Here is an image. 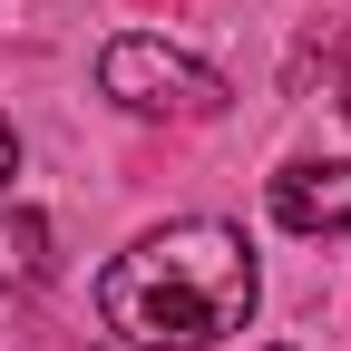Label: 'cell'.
<instances>
[{
	"instance_id": "6da1fadb",
	"label": "cell",
	"mask_w": 351,
	"mask_h": 351,
	"mask_svg": "<svg viewBox=\"0 0 351 351\" xmlns=\"http://www.w3.org/2000/svg\"><path fill=\"white\" fill-rule=\"evenodd\" d=\"M244 313H254V244L215 215L137 234L98 274V322L137 351H205L244 332Z\"/></svg>"
},
{
	"instance_id": "277c9868",
	"label": "cell",
	"mask_w": 351,
	"mask_h": 351,
	"mask_svg": "<svg viewBox=\"0 0 351 351\" xmlns=\"http://www.w3.org/2000/svg\"><path fill=\"white\" fill-rule=\"evenodd\" d=\"M0 283H49V225H39V215L29 205H10V215H0Z\"/></svg>"
},
{
	"instance_id": "7a4b0ae2",
	"label": "cell",
	"mask_w": 351,
	"mask_h": 351,
	"mask_svg": "<svg viewBox=\"0 0 351 351\" xmlns=\"http://www.w3.org/2000/svg\"><path fill=\"white\" fill-rule=\"evenodd\" d=\"M98 88L137 117H215L225 108V78L205 59H186V49H166V39H108Z\"/></svg>"
},
{
	"instance_id": "8992f818",
	"label": "cell",
	"mask_w": 351,
	"mask_h": 351,
	"mask_svg": "<svg viewBox=\"0 0 351 351\" xmlns=\"http://www.w3.org/2000/svg\"><path fill=\"white\" fill-rule=\"evenodd\" d=\"M341 117H351V59H341Z\"/></svg>"
},
{
	"instance_id": "5b68a950",
	"label": "cell",
	"mask_w": 351,
	"mask_h": 351,
	"mask_svg": "<svg viewBox=\"0 0 351 351\" xmlns=\"http://www.w3.org/2000/svg\"><path fill=\"white\" fill-rule=\"evenodd\" d=\"M10 176H20V127L0 117V195H10Z\"/></svg>"
},
{
	"instance_id": "3957f363",
	"label": "cell",
	"mask_w": 351,
	"mask_h": 351,
	"mask_svg": "<svg viewBox=\"0 0 351 351\" xmlns=\"http://www.w3.org/2000/svg\"><path fill=\"white\" fill-rule=\"evenodd\" d=\"M274 225H293V234H341V225H351V166H341V156L283 166V176H274Z\"/></svg>"
}]
</instances>
